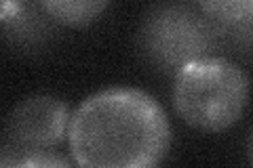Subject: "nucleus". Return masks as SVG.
<instances>
[{"label":"nucleus","instance_id":"6e6552de","mask_svg":"<svg viewBox=\"0 0 253 168\" xmlns=\"http://www.w3.org/2000/svg\"><path fill=\"white\" fill-rule=\"evenodd\" d=\"M247 156H249V162L253 168V129L249 131V137H247Z\"/></svg>","mask_w":253,"mask_h":168},{"label":"nucleus","instance_id":"423d86ee","mask_svg":"<svg viewBox=\"0 0 253 168\" xmlns=\"http://www.w3.org/2000/svg\"><path fill=\"white\" fill-rule=\"evenodd\" d=\"M108 6L106 0H44L41 9L59 23L68 26H84L99 17Z\"/></svg>","mask_w":253,"mask_h":168},{"label":"nucleus","instance_id":"7ed1b4c3","mask_svg":"<svg viewBox=\"0 0 253 168\" xmlns=\"http://www.w3.org/2000/svg\"><path fill=\"white\" fill-rule=\"evenodd\" d=\"M224 32L199 4H156L141 19L139 49L165 71H177L192 61L215 57Z\"/></svg>","mask_w":253,"mask_h":168},{"label":"nucleus","instance_id":"f03ea898","mask_svg":"<svg viewBox=\"0 0 253 168\" xmlns=\"http://www.w3.org/2000/svg\"><path fill=\"white\" fill-rule=\"evenodd\" d=\"M249 78L226 57L192 61L175 74L173 107L192 129L221 133L236 124L249 101Z\"/></svg>","mask_w":253,"mask_h":168},{"label":"nucleus","instance_id":"20e7f679","mask_svg":"<svg viewBox=\"0 0 253 168\" xmlns=\"http://www.w3.org/2000/svg\"><path fill=\"white\" fill-rule=\"evenodd\" d=\"M70 118L66 101L55 95H32L11 109L0 145V168L30 156L49 154L68 137Z\"/></svg>","mask_w":253,"mask_h":168},{"label":"nucleus","instance_id":"f257e3e1","mask_svg":"<svg viewBox=\"0 0 253 168\" xmlns=\"http://www.w3.org/2000/svg\"><path fill=\"white\" fill-rule=\"evenodd\" d=\"M68 145L78 168H158L171 147V124L150 93L110 86L74 109Z\"/></svg>","mask_w":253,"mask_h":168},{"label":"nucleus","instance_id":"39448f33","mask_svg":"<svg viewBox=\"0 0 253 168\" xmlns=\"http://www.w3.org/2000/svg\"><path fill=\"white\" fill-rule=\"evenodd\" d=\"M199 6L224 34H234L241 42L253 44V0H213L199 2Z\"/></svg>","mask_w":253,"mask_h":168},{"label":"nucleus","instance_id":"0eeeda50","mask_svg":"<svg viewBox=\"0 0 253 168\" xmlns=\"http://www.w3.org/2000/svg\"><path fill=\"white\" fill-rule=\"evenodd\" d=\"M2 168H74L68 162L66 158H61L57 154H38V156H30L26 160H19L11 166H2Z\"/></svg>","mask_w":253,"mask_h":168}]
</instances>
